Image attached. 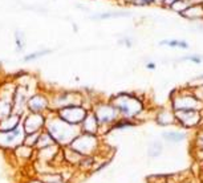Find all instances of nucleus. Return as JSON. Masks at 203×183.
Wrapping results in <instances>:
<instances>
[{
    "mask_svg": "<svg viewBox=\"0 0 203 183\" xmlns=\"http://www.w3.org/2000/svg\"><path fill=\"white\" fill-rule=\"evenodd\" d=\"M48 133L52 135L55 142L60 147H67L73 142V139L81 133L80 126H74V125H69L61 118L56 116L49 117L45 121V127Z\"/></svg>",
    "mask_w": 203,
    "mask_h": 183,
    "instance_id": "1",
    "label": "nucleus"
},
{
    "mask_svg": "<svg viewBox=\"0 0 203 183\" xmlns=\"http://www.w3.org/2000/svg\"><path fill=\"white\" fill-rule=\"evenodd\" d=\"M111 105L116 108L119 116L126 119H133L144 109V105L138 98L129 94H119L111 100Z\"/></svg>",
    "mask_w": 203,
    "mask_h": 183,
    "instance_id": "2",
    "label": "nucleus"
},
{
    "mask_svg": "<svg viewBox=\"0 0 203 183\" xmlns=\"http://www.w3.org/2000/svg\"><path fill=\"white\" fill-rule=\"evenodd\" d=\"M72 150L77 151L80 155L82 157H94V154L98 151L100 149V141L98 137L93 135V134H86V133H80L73 142L69 145Z\"/></svg>",
    "mask_w": 203,
    "mask_h": 183,
    "instance_id": "3",
    "label": "nucleus"
},
{
    "mask_svg": "<svg viewBox=\"0 0 203 183\" xmlns=\"http://www.w3.org/2000/svg\"><path fill=\"white\" fill-rule=\"evenodd\" d=\"M88 110L82 108L81 105H73V106H68L64 109H60L57 111V117L61 118L69 125H74V126H80L86 117Z\"/></svg>",
    "mask_w": 203,
    "mask_h": 183,
    "instance_id": "4",
    "label": "nucleus"
},
{
    "mask_svg": "<svg viewBox=\"0 0 203 183\" xmlns=\"http://www.w3.org/2000/svg\"><path fill=\"white\" fill-rule=\"evenodd\" d=\"M24 137H25V131L23 129L21 124L11 131H5V133L0 131V147L7 149V150H10V149L15 150L16 147L23 143Z\"/></svg>",
    "mask_w": 203,
    "mask_h": 183,
    "instance_id": "5",
    "label": "nucleus"
},
{
    "mask_svg": "<svg viewBox=\"0 0 203 183\" xmlns=\"http://www.w3.org/2000/svg\"><path fill=\"white\" fill-rule=\"evenodd\" d=\"M174 110H201L203 109V101L199 100L195 94L185 93L178 94L173 100Z\"/></svg>",
    "mask_w": 203,
    "mask_h": 183,
    "instance_id": "6",
    "label": "nucleus"
},
{
    "mask_svg": "<svg viewBox=\"0 0 203 183\" xmlns=\"http://www.w3.org/2000/svg\"><path fill=\"white\" fill-rule=\"evenodd\" d=\"M94 116H96L97 121H98L100 127L102 126H113L117 121H118V111L116 110V108L111 104L109 105H100L94 109Z\"/></svg>",
    "mask_w": 203,
    "mask_h": 183,
    "instance_id": "7",
    "label": "nucleus"
},
{
    "mask_svg": "<svg viewBox=\"0 0 203 183\" xmlns=\"http://www.w3.org/2000/svg\"><path fill=\"white\" fill-rule=\"evenodd\" d=\"M45 121L47 117L41 113H31L21 121L23 129H24L25 134H32V133H40L44 130L45 127Z\"/></svg>",
    "mask_w": 203,
    "mask_h": 183,
    "instance_id": "8",
    "label": "nucleus"
},
{
    "mask_svg": "<svg viewBox=\"0 0 203 183\" xmlns=\"http://www.w3.org/2000/svg\"><path fill=\"white\" fill-rule=\"evenodd\" d=\"M174 117L177 122L187 129L198 126L202 119L201 111L198 110H174Z\"/></svg>",
    "mask_w": 203,
    "mask_h": 183,
    "instance_id": "9",
    "label": "nucleus"
},
{
    "mask_svg": "<svg viewBox=\"0 0 203 183\" xmlns=\"http://www.w3.org/2000/svg\"><path fill=\"white\" fill-rule=\"evenodd\" d=\"M61 149L59 145H52V146H48L44 149H39L35 150V161L37 163L41 165H51L53 166L56 158L59 157V154L61 153Z\"/></svg>",
    "mask_w": 203,
    "mask_h": 183,
    "instance_id": "10",
    "label": "nucleus"
},
{
    "mask_svg": "<svg viewBox=\"0 0 203 183\" xmlns=\"http://www.w3.org/2000/svg\"><path fill=\"white\" fill-rule=\"evenodd\" d=\"M80 130L81 133H86V134H93V135H97L100 131V125L98 121H97L94 113H88L86 117L84 118L82 124L80 125Z\"/></svg>",
    "mask_w": 203,
    "mask_h": 183,
    "instance_id": "11",
    "label": "nucleus"
},
{
    "mask_svg": "<svg viewBox=\"0 0 203 183\" xmlns=\"http://www.w3.org/2000/svg\"><path fill=\"white\" fill-rule=\"evenodd\" d=\"M28 108H29L31 113H41L48 109V101L43 96H33L28 100Z\"/></svg>",
    "mask_w": 203,
    "mask_h": 183,
    "instance_id": "12",
    "label": "nucleus"
},
{
    "mask_svg": "<svg viewBox=\"0 0 203 183\" xmlns=\"http://www.w3.org/2000/svg\"><path fill=\"white\" fill-rule=\"evenodd\" d=\"M36 176L40 179L43 183H60V182H67L62 175V173L56 170H51V171H45V173H40L36 174Z\"/></svg>",
    "mask_w": 203,
    "mask_h": 183,
    "instance_id": "13",
    "label": "nucleus"
},
{
    "mask_svg": "<svg viewBox=\"0 0 203 183\" xmlns=\"http://www.w3.org/2000/svg\"><path fill=\"white\" fill-rule=\"evenodd\" d=\"M13 155L16 157L18 161H23V162H28L31 159H35V149L28 147L25 145H20L13 150Z\"/></svg>",
    "mask_w": 203,
    "mask_h": 183,
    "instance_id": "14",
    "label": "nucleus"
},
{
    "mask_svg": "<svg viewBox=\"0 0 203 183\" xmlns=\"http://www.w3.org/2000/svg\"><path fill=\"white\" fill-rule=\"evenodd\" d=\"M21 124V116L12 113L10 117L4 118L3 121H0V131L5 133V131H11L13 129H16L19 125Z\"/></svg>",
    "mask_w": 203,
    "mask_h": 183,
    "instance_id": "15",
    "label": "nucleus"
},
{
    "mask_svg": "<svg viewBox=\"0 0 203 183\" xmlns=\"http://www.w3.org/2000/svg\"><path fill=\"white\" fill-rule=\"evenodd\" d=\"M62 157H64V163H68L70 166H78L81 163L82 159H84V157L80 155L77 151L72 150L69 146L64 147V150H62Z\"/></svg>",
    "mask_w": 203,
    "mask_h": 183,
    "instance_id": "16",
    "label": "nucleus"
},
{
    "mask_svg": "<svg viewBox=\"0 0 203 183\" xmlns=\"http://www.w3.org/2000/svg\"><path fill=\"white\" fill-rule=\"evenodd\" d=\"M52 145H56L55 139L52 138L49 133L47 130H43L40 133V137H39V141H37V145L35 147V150H39V149H44V147H48V146H52Z\"/></svg>",
    "mask_w": 203,
    "mask_h": 183,
    "instance_id": "17",
    "label": "nucleus"
},
{
    "mask_svg": "<svg viewBox=\"0 0 203 183\" xmlns=\"http://www.w3.org/2000/svg\"><path fill=\"white\" fill-rule=\"evenodd\" d=\"M157 122L162 126H169V125H173L175 124V117H174V113H170L167 110H162L161 113L157 116Z\"/></svg>",
    "mask_w": 203,
    "mask_h": 183,
    "instance_id": "18",
    "label": "nucleus"
},
{
    "mask_svg": "<svg viewBox=\"0 0 203 183\" xmlns=\"http://www.w3.org/2000/svg\"><path fill=\"white\" fill-rule=\"evenodd\" d=\"M162 137L167 142L178 143V142H182L183 139H186V133H183V131H165Z\"/></svg>",
    "mask_w": 203,
    "mask_h": 183,
    "instance_id": "19",
    "label": "nucleus"
},
{
    "mask_svg": "<svg viewBox=\"0 0 203 183\" xmlns=\"http://www.w3.org/2000/svg\"><path fill=\"white\" fill-rule=\"evenodd\" d=\"M162 150H163V147H162L161 142L154 141V142H151V143L149 145V147H147V155L151 157V158H155V157L161 155Z\"/></svg>",
    "mask_w": 203,
    "mask_h": 183,
    "instance_id": "20",
    "label": "nucleus"
},
{
    "mask_svg": "<svg viewBox=\"0 0 203 183\" xmlns=\"http://www.w3.org/2000/svg\"><path fill=\"white\" fill-rule=\"evenodd\" d=\"M41 133V131H40ZM40 133H32V134H25L24 137V141H23V145L28 147H32L35 149L36 145H37V141H39V137H40Z\"/></svg>",
    "mask_w": 203,
    "mask_h": 183,
    "instance_id": "21",
    "label": "nucleus"
},
{
    "mask_svg": "<svg viewBox=\"0 0 203 183\" xmlns=\"http://www.w3.org/2000/svg\"><path fill=\"white\" fill-rule=\"evenodd\" d=\"M161 44H163V45H169V47L182 48V49H186V48H188L187 42H185V41H178V40H166V41H162Z\"/></svg>",
    "mask_w": 203,
    "mask_h": 183,
    "instance_id": "22",
    "label": "nucleus"
},
{
    "mask_svg": "<svg viewBox=\"0 0 203 183\" xmlns=\"http://www.w3.org/2000/svg\"><path fill=\"white\" fill-rule=\"evenodd\" d=\"M195 143L199 147V150H203V130H201L198 133V135L195 138Z\"/></svg>",
    "mask_w": 203,
    "mask_h": 183,
    "instance_id": "23",
    "label": "nucleus"
},
{
    "mask_svg": "<svg viewBox=\"0 0 203 183\" xmlns=\"http://www.w3.org/2000/svg\"><path fill=\"white\" fill-rule=\"evenodd\" d=\"M48 52H49V51H43V52L33 53V55H29V56H27V57H25V60H27V61H29V60H35V59H37V57L43 56V55H47Z\"/></svg>",
    "mask_w": 203,
    "mask_h": 183,
    "instance_id": "24",
    "label": "nucleus"
},
{
    "mask_svg": "<svg viewBox=\"0 0 203 183\" xmlns=\"http://www.w3.org/2000/svg\"><path fill=\"white\" fill-rule=\"evenodd\" d=\"M23 183H43L41 181H40L37 176H31V178H28L25 182H23Z\"/></svg>",
    "mask_w": 203,
    "mask_h": 183,
    "instance_id": "25",
    "label": "nucleus"
},
{
    "mask_svg": "<svg viewBox=\"0 0 203 183\" xmlns=\"http://www.w3.org/2000/svg\"><path fill=\"white\" fill-rule=\"evenodd\" d=\"M186 60H191V61L198 62V64L202 61V59H201V57H198V56H190V57H186Z\"/></svg>",
    "mask_w": 203,
    "mask_h": 183,
    "instance_id": "26",
    "label": "nucleus"
},
{
    "mask_svg": "<svg viewBox=\"0 0 203 183\" xmlns=\"http://www.w3.org/2000/svg\"><path fill=\"white\" fill-rule=\"evenodd\" d=\"M147 68H149V69H154V68H155V65H154L153 62H150V64H147Z\"/></svg>",
    "mask_w": 203,
    "mask_h": 183,
    "instance_id": "27",
    "label": "nucleus"
},
{
    "mask_svg": "<svg viewBox=\"0 0 203 183\" xmlns=\"http://www.w3.org/2000/svg\"><path fill=\"white\" fill-rule=\"evenodd\" d=\"M150 1H153V0H144L142 3H150Z\"/></svg>",
    "mask_w": 203,
    "mask_h": 183,
    "instance_id": "28",
    "label": "nucleus"
},
{
    "mask_svg": "<svg viewBox=\"0 0 203 183\" xmlns=\"http://www.w3.org/2000/svg\"><path fill=\"white\" fill-rule=\"evenodd\" d=\"M60 183H67V182H60Z\"/></svg>",
    "mask_w": 203,
    "mask_h": 183,
    "instance_id": "29",
    "label": "nucleus"
},
{
    "mask_svg": "<svg viewBox=\"0 0 203 183\" xmlns=\"http://www.w3.org/2000/svg\"><path fill=\"white\" fill-rule=\"evenodd\" d=\"M202 88H203V86H202Z\"/></svg>",
    "mask_w": 203,
    "mask_h": 183,
    "instance_id": "30",
    "label": "nucleus"
}]
</instances>
